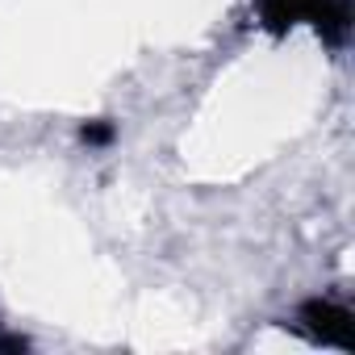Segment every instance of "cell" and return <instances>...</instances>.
<instances>
[{
	"label": "cell",
	"mask_w": 355,
	"mask_h": 355,
	"mask_svg": "<svg viewBox=\"0 0 355 355\" xmlns=\"http://www.w3.org/2000/svg\"><path fill=\"white\" fill-rule=\"evenodd\" d=\"M305 322H309V330L322 338V343H338V347H355V318L347 313V309H338V305H326V301H313V305H305Z\"/></svg>",
	"instance_id": "7a4b0ae2"
},
{
	"label": "cell",
	"mask_w": 355,
	"mask_h": 355,
	"mask_svg": "<svg viewBox=\"0 0 355 355\" xmlns=\"http://www.w3.org/2000/svg\"><path fill=\"white\" fill-rule=\"evenodd\" d=\"M309 17L326 38H343L347 34V0H268V21L272 26H293Z\"/></svg>",
	"instance_id": "6da1fadb"
}]
</instances>
